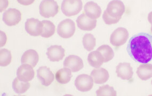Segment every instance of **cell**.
<instances>
[{
	"label": "cell",
	"mask_w": 152,
	"mask_h": 96,
	"mask_svg": "<svg viewBox=\"0 0 152 96\" xmlns=\"http://www.w3.org/2000/svg\"><path fill=\"white\" fill-rule=\"evenodd\" d=\"M126 50L134 62L147 64L152 60V35L140 33L130 39Z\"/></svg>",
	"instance_id": "cell-1"
},
{
	"label": "cell",
	"mask_w": 152,
	"mask_h": 96,
	"mask_svg": "<svg viewBox=\"0 0 152 96\" xmlns=\"http://www.w3.org/2000/svg\"><path fill=\"white\" fill-rule=\"evenodd\" d=\"M59 11V7L55 0H43L39 4V13L45 18L53 17Z\"/></svg>",
	"instance_id": "cell-2"
},
{
	"label": "cell",
	"mask_w": 152,
	"mask_h": 96,
	"mask_svg": "<svg viewBox=\"0 0 152 96\" xmlns=\"http://www.w3.org/2000/svg\"><path fill=\"white\" fill-rule=\"evenodd\" d=\"M82 7V0H63L61 9L66 16L71 17L80 13Z\"/></svg>",
	"instance_id": "cell-3"
},
{
	"label": "cell",
	"mask_w": 152,
	"mask_h": 96,
	"mask_svg": "<svg viewBox=\"0 0 152 96\" xmlns=\"http://www.w3.org/2000/svg\"><path fill=\"white\" fill-rule=\"evenodd\" d=\"M76 29L75 23L71 19H66L59 23L58 35L63 39H69L73 36Z\"/></svg>",
	"instance_id": "cell-4"
},
{
	"label": "cell",
	"mask_w": 152,
	"mask_h": 96,
	"mask_svg": "<svg viewBox=\"0 0 152 96\" xmlns=\"http://www.w3.org/2000/svg\"><path fill=\"white\" fill-rule=\"evenodd\" d=\"M128 39V30L123 27H118L111 34L110 42L113 46L118 48L125 44Z\"/></svg>",
	"instance_id": "cell-5"
},
{
	"label": "cell",
	"mask_w": 152,
	"mask_h": 96,
	"mask_svg": "<svg viewBox=\"0 0 152 96\" xmlns=\"http://www.w3.org/2000/svg\"><path fill=\"white\" fill-rule=\"evenodd\" d=\"M106 11L111 17L121 19L122 16L125 12L126 7L121 1L113 0L108 4Z\"/></svg>",
	"instance_id": "cell-6"
},
{
	"label": "cell",
	"mask_w": 152,
	"mask_h": 96,
	"mask_svg": "<svg viewBox=\"0 0 152 96\" xmlns=\"http://www.w3.org/2000/svg\"><path fill=\"white\" fill-rule=\"evenodd\" d=\"M94 83V80L91 75L88 74H81L76 78L75 81V86L79 91L87 92L92 89Z\"/></svg>",
	"instance_id": "cell-7"
},
{
	"label": "cell",
	"mask_w": 152,
	"mask_h": 96,
	"mask_svg": "<svg viewBox=\"0 0 152 96\" xmlns=\"http://www.w3.org/2000/svg\"><path fill=\"white\" fill-rule=\"evenodd\" d=\"M21 20L20 11L15 8L9 9L3 15V21L7 26H16Z\"/></svg>",
	"instance_id": "cell-8"
},
{
	"label": "cell",
	"mask_w": 152,
	"mask_h": 96,
	"mask_svg": "<svg viewBox=\"0 0 152 96\" xmlns=\"http://www.w3.org/2000/svg\"><path fill=\"white\" fill-rule=\"evenodd\" d=\"M33 67L27 64H23L18 68L17 76L19 80L24 82H29L34 78L35 72Z\"/></svg>",
	"instance_id": "cell-9"
},
{
	"label": "cell",
	"mask_w": 152,
	"mask_h": 96,
	"mask_svg": "<svg viewBox=\"0 0 152 96\" xmlns=\"http://www.w3.org/2000/svg\"><path fill=\"white\" fill-rule=\"evenodd\" d=\"M43 29L42 21L35 18L27 19L25 23V30L28 34L33 37L41 35Z\"/></svg>",
	"instance_id": "cell-10"
},
{
	"label": "cell",
	"mask_w": 152,
	"mask_h": 96,
	"mask_svg": "<svg viewBox=\"0 0 152 96\" xmlns=\"http://www.w3.org/2000/svg\"><path fill=\"white\" fill-rule=\"evenodd\" d=\"M116 73L118 78L123 80L131 81L134 72L133 68L129 62H121L116 67Z\"/></svg>",
	"instance_id": "cell-11"
},
{
	"label": "cell",
	"mask_w": 152,
	"mask_h": 96,
	"mask_svg": "<svg viewBox=\"0 0 152 96\" xmlns=\"http://www.w3.org/2000/svg\"><path fill=\"white\" fill-rule=\"evenodd\" d=\"M37 76L43 86H48L53 83L55 76L49 68L42 66L37 71Z\"/></svg>",
	"instance_id": "cell-12"
},
{
	"label": "cell",
	"mask_w": 152,
	"mask_h": 96,
	"mask_svg": "<svg viewBox=\"0 0 152 96\" xmlns=\"http://www.w3.org/2000/svg\"><path fill=\"white\" fill-rule=\"evenodd\" d=\"M76 23L80 29L90 31L96 28L97 26V20L88 17L83 11L82 14L78 17L76 20Z\"/></svg>",
	"instance_id": "cell-13"
},
{
	"label": "cell",
	"mask_w": 152,
	"mask_h": 96,
	"mask_svg": "<svg viewBox=\"0 0 152 96\" xmlns=\"http://www.w3.org/2000/svg\"><path fill=\"white\" fill-rule=\"evenodd\" d=\"M64 66L70 69L72 72H77L84 67L83 60L76 55H70L65 58Z\"/></svg>",
	"instance_id": "cell-14"
},
{
	"label": "cell",
	"mask_w": 152,
	"mask_h": 96,
	"mask_svg": "<svg viewBox=\"0 0 152 96\" xmlns=\"http://www.w3.org/2000/svg\"><path fill=\"white\" fill-rule=\"evenodd\" d=\"M47 55L51 62H59L65 57V49L61 45H52L48 49Z\"/></svg>",
	"instance_id": "cell-15"
},
{
	"label": "cell",
	"mask_w": 152,
	"mask_h": 96,
	"mask_svg": "<svg viewBox=\"0 0 152 96\" xmlns=\"http://www.w3.org/2000/svg\"><path fill=\"white\" fill-rule=\"evenodd\" d=\"M94 83L101 84L106 83L110 78V74L107 70L104 68H96L92 70L90 74Z\"/></svg>",
	"instance_id": "cell-16"
},
{
	"label": "cell",
	"mask_w": 152,
	"mask_h": 96,
	"mask_svg": "<svg viewBox=\"0 0 152 96\" xmlns=\"http://www.w3.org/2000/svg\"><path fill=\"white\" fill-rule=\"evenodd\" d=\"M84 12L88 17L93 19H97L101 16L102 11L96 3L90 1L84 5Z\"/></svg>",
	"instance_id": "cell-17"
},
{
	"label": "cell",
	"mask_w": 152,
	"mask_h": 96,
	"mask_svg": "<svg viewBox=\"0 0 152 96\" xmlns=\"http://www.w3.org/2000/svg\"><path fill=\"white\" fill-rule=\"evenodd\" d=\"M39 56L34 50L30 49L24 52L21 58L22 64H27L35 67L39 62Z\"/></svg>",
	"instance_id": "cell-18"
},
{
	"label": "cell",
	"mask_w": 152,
	"mask_h": 96,
	"mask_svg": "<svg viewBox=\"0 0 152 96\" xmlns=\"http://www.w3.org/2000/svg\"><path fill=\"white\" fill-rule=\"evenodd\" d=\"M137 74L140 80L147 81L152 78V64H142L137 68Z\"/></svg>",
	"instance_id": "cell-19"
},
{
	"label": "cell",
	"mask_w": 152,
	"mask_h": 96,
	"mask_svg": "<svg viewBox=\"0 0 152 96\" xmlns=\"http://www.w3.org/2000/svg\"><path fill=\"white\" fill-rule=\"evenodd\" d=\"M88 61L90 65L93 67H100L104 62V58L102 54L98 51H94L90 53L88 57Z\"/></svg>",
	"instance_id": "cell-20"
},
{
	"label": "cell",
	"mask_w": 152,
	"mask_h": 96,
	"mask_svg": "<svg viewBox=\"0 0 152 96\" xmlns=\"http://www.w3.org/2000/svg\"><path fill=\"white\" fill-rule=\"evenodd\" d=\"M55 78L58 83L62 84H67L71 81L72 78V70L68 68H61L56 72Z\"/></svg>",
	"instance_id": "cell-21"
},
{
	"label": "cell",
	"mask_w": 152,
	"mask_h": 96,
	"mask_svg": "<svg viewBox=\"0 0 152 96\" xmlns=\"http://www.w3.org/2000/svg\"><path fill=\"white\" fill-rule=\"evenodd\" d=\"M43 29L41 36L45 38L52 37L55 33L56 27L54 23L49 21H43Z\"/></svg>",
	"instance_id": "cell-22"
},
{
	"label": "cell",
	"mask_w": 152,
	"mask_h": 96,
	"mask_svg": "<svg viewBox=\"0 0 152 96\" xmlns=\"http://www.w3.org/2000/svg\"><path fill=\"white\" fill-rule=\"evenodd\" d=\"M31 86L29 82H24L19 80L18 78L14 79L12 83V88L14 91L18 94H24L26 92Z\"/></svg>",
	"instance_id": "cell-23"
},
{
	"label": "cell",
	"mask_w": 152,
	"mask_h": 96,
	"mask_svg": "<svg viewBox=\"0 0 152 96\" xmlns=\"http://www.w3.org/2000/svg\"><path fill=\"white\" fill-rule=\"evenodd\" d=\"M97 50L102 54L104 58V62H110L112 60L114 56V53L112 48L106 44L101 45L97 49Z\"/></svg>",
	"instance_id": "cell-24"
},
{
	"label": "cell",
	"mask_w": 152,
	"mask_h": 96,
	"mask_svg": "<svg viewBox=\"0 0 152 96\" xmlns=\"http://www.w3.org/2000/svg\"><path fill=\"white\" fill-rule=\"evenodd\" d=\"M83 45L87 51H91L96 47V39L92 34H85L83 37Z\"/></svg>",
	"instance_id": "cell-25"
},
{
	"label": "cell",
	"mask_w": 152,
	"mask_h": 96,
	"mask_svg": "<svg viewBox=\"0 0 152 96\" xmlns=\"http://www.w3.org/2000/svg\"><path fill=\"white\" fill-rule=\"evenodd\" d=\"M12 61V55L10 50L3 49L0 50V65L6 67L10 64Z\"/></svg>",
	"instance_id": "cell-26"
},
{
	"label": "cell",
	"mask_w": 152,
	"mask_h": 96,
	"mask_svg": "<svg viewBox=\"0 0 152 96\" xmlns=\"http://www.w3.org/2000/svg\"><path fill=\"white\" fill-rule=\"evenodd\" d=\"M96 95L98 96H116L117 92L113 86L109 85H104L99 88L96 91Z\"/></svg>",
	"instance_id": "cell-27"
},
{
	"label": "cell",
	"mask_w": 152,
	"mask_h": 96,
	"mask_svg": "<svg viewBox=\"0 0 152 96\" xmlns=\"http://www.w3.org/2000/svg\"><path fill=\"white\" fill-rule=\"evenodd\" d=\"M102 18L104 21L106 25H112V24H115L118 23L119 21H120L121 19L120 18H114L111 17L110 16L108 15L107 12H106V11L105 10L102 15Z\"/></svg>",
	"instance_id": "cell-28"
},
{
	"label": "cell",
	"mask_w": 152,
	"mask_h": 96,
	"mask_svg": "<svg viewBox=\"0 0 152 96\" xmlns=\"http://www.w3.org/2000/svg\"><path fill=\"white\" fill-rule=\"evenodd\" d=\"M1 2V12H2L3 11L5 10L7 8H8L9 2L8 0H0Z\"/></svg>",
	"instance_id": "cell-29"
},
{
	"label": "cell",
	"mask_w": 152,
	"mask_h": 96,
	"mask_svg": "<svg viewBox=\"0 0 152 96\" xmlns=\"http://www.w3.org/2000/svg\"><path fill=\"white\" fill-rule=\"evenodd\" d=\"M7 41V37L4 32L1 31V47L5 45Z\"/></svg>",
	"instance_id": "cell-30"
},
{
	"label": "cell",
	"mask_w": 152,
	"mask_h": 96,
	"mask_svg": "<svg viewBox=\"0 0 152 96\" xmlns=\"http://www.w3.org/2000/svg\"><path fill=\"white\" fill-rule=\"evenodd\" d=\"M17 1L20 4L27 6L33 4L35 0H17Z\"/></svg>",
	"instance_id": "cell-31"
},
{
	"label": "cell",
	"mask_w": 152,
	"mask_h": 96,
	"mask_svg": "<svg viewBox=\"0 0 152 96\" xmlns=\"http://www.w3.org/2000/svg\"><path fill=\"white\" fill-rule=\"evenodd\" d=\"M147 19H148V21H149V23L152 25V11H151V12L148 14Z\"/></svg>",
	"instance_id": "cell-32"
},
{
	"label": "cell",
	"mask_w": 152,
	"mask_h": 96,
	"mask_svg": "<svg viewBox=\"0 0 152 96\" xmlns=\"http://www.w3.org/2000/svg\"><path fill=\"white\" fill-rule=\"evenodd\" d=\"M151 33L152 34V26L151 27Z\"/></svg>",
	"instance_id": "cell-33"
},
{
	"label": "cell",
	"mask_w": 152,
	"mask_h": 96,
	"mask_svg": "<svg viewBox=\"0 0 152 96\" xmlns=\"http://www.w3.org/2000/svg\"><path fill=\"white\" fill-rule=\"evenodd\" d=\"M151 83H152V82H151Z\"/></svg>",
	"instance_id": "cell-34"
}]
</instances>
